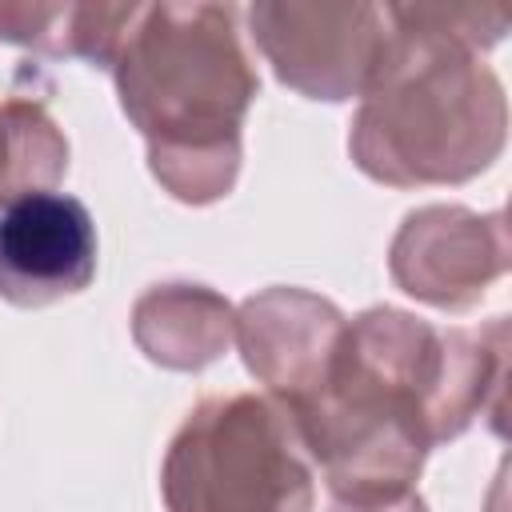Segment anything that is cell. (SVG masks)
Wrapping results in <instances>:
<instances>
[{
  "mask_svg": "<svg viewBox=\"0 0 512 512\" xmlns=\"http://www.w3.org/2000/svg\"><path fill=\"white\" fill-rule=\"evenodd\" d=\"M508 316L444 328L376 304L352 316L304 400L284 408L336 500L412 492L428 452L500 416Z\"/></svg>",
  "mask_w": 512,
  "mask_h": 512,
  "instance_id": "cell-1",
  "label": "cell"
},
{
  "mask_svg": "<svg viewBox=\"0 0 512 512\" xmlns=\"http://www.w3.org/2000/svg\"><path fill=\"white\" fill-rule=\"evenodd\" d=\"M68 172V136L36 96L0 100V204L24 192H52Z\"/></svg>",
  "mask_w": 512,
  "mask_h": 512,
  "instance_id": "cell-11",
  "label": "cell"
},
{
  "mask_svg": "<svg viewBox=\"0 0 512 512\" xmlns=\"http://www.w3.org/2000/svg\"><path fill=\"white\" fill-rule=\"evenodd\" d=\"M140 4H48L0 0V44L40 56H72L92 68H112L116 48Z\"/></svg>",
  "mask_w": 512,
  "mask_h": 512,
  "instance_id": "cell-10",
  "label": "cell"
},
{
  "mask_svg": "<svg viewBox=\"0 0 512 512\" xmlns=\"http://www.w3.org/2000/svg\"><path fill=\"white\" fill-rule=\"evenodd\" d=\"M384 64L348 124L352 164L388 188L464 184L508 140V96L480 52L504 40L508 12L476 4H388Z\"/></svg>",
  "mask_w": 512,
  "mask_h": 512,
  "instance_id": "cell-2",
  "label": "cell"
},
{
  "mask_svg": "<svg viewBox=\"0 0 512 512\" xmlns=\"http://www.w3.org/2000/svg\"><path fill=\"white\" fill-rule=\"evenodd\" d=\"M388 272L420 304L464 312L508 272L504 212L464 204H424L408 212L388 248Z\"/></svg>",
  "mask_w": 512,
  "mask_h": 512,
  "instance_id": "cell-6",
  "label": "cell"
},
{
  "mask_svg": "<svg viewBox=\"0 0 512 512\" xmlns=\"http://www.w3.org/2000/svg\"><path fill=\"white\" fill-rule=\"evenodd\" d=\"M96 276V224L68 192H24L0 204V300L44 308Z\"/></svg>",
  "mask_w": 512,
  "mask_h": 512,
  "instance_id": "cell-7",
  "label": "cell"
},
{
  "mask_svg": "<svg viewBox=\"0 0 512 512\" xmlns=\"http://www.w3.org/2000/svg\"><path fill=\"white\" fill-rule=\"evenodd\" d=\"M108 72L160 188L180 204L224 200L244 160V116L260 96L240 8L140 4Z\"/></svg>",
  "mask_w": 512,
  "mask_h": 512,
  "instance_id": "cell-3",
  "label": "cell"
},
{
  "mask_svg": "<svg viewBox=\"0 0 512 512\" xmlns=\"http://www.w3.org/2000/svg\"><path fill=\"white\" fill-rule=\"evenodd\" d=\"M332 512H428L424 496L416 492H404L396 500H368V504H352V500H336Z\"/></svg>",
  "mask_w": 512,
  "mask_h": 512,
  "instance_id": "cell-12",
  "label": "cell"
},
{
  "mask_svg": "<svg viewBox=\"0 0 512 512\" xmlns=\"http://www.w3.org/2000/svg\"><path fill=\"white\" fill-rule=\"evenodd\" d=\"M132 340L160 368L200 372L236 340V308L208 284H152L132 304Z\"/></svg>",
  "mask_w": 512,
  "mask_h": 512,
  "instance_id": "cell-9",
  "label": "cell"
},
{
  "mask_svg": "<svg viewBox=\"0 0 512 512\" xmlns=\"http://www.w3.org/2000/svg\"><path fill=\"white\" fill-rule=\"evenodd\" d=\"M348 316L320 292L272 284L236 308V348L272 400L292 408L320 380Z\"/></svg>",
  "mask_w": 512,
  "mask_h": 512,
  "instance_id": "cell-8",
  "label": "cell"
},
{
  "mask_svg": "<svg viewBox=\"0 0 512 512\" xmlns=\"http://www.w3.org/2000/svg\"><path fill=\"white\" fill-rule=\"evenodd\" d=\"M244 16L276 80L328 104L364 96L392 40L388 4L260 0Z\"/></svg>",
  "mask_w": 512,
  "mask_h": 512,
  "instance_id": "cell-5",
  "label": "cell"
},
{
  "mask_svg": "<svg viewBox=\"0 0 512 512\" xmlns=\"http://www.w3.org/2000/svg\"><path fill=\"white\" fill-rule=\"evenodd\" d=\"M160 496L168 512H312L316 468L280 400L216 392L172 432Z\"/></svg>",
  "mask_w": 512,
  "mask_h": 512,
  "instance_id": "cell-4",
  "label": "cell"
}]
</instances>
